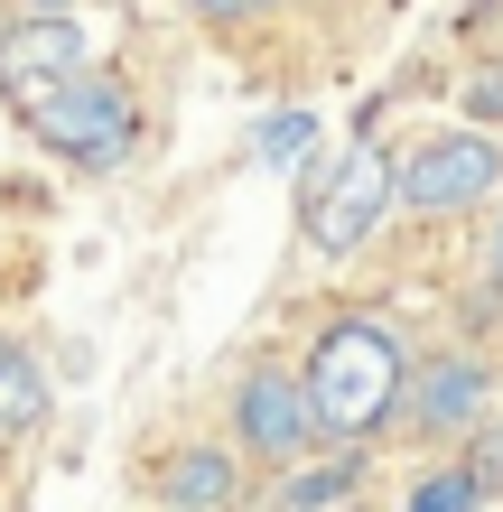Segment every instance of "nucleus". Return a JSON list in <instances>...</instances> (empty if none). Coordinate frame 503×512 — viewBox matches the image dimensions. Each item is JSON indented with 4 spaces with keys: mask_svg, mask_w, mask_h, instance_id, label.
<instances>
[{
    "mask_svg": "<svg viewBox=\"0 0 503 512\" xmlns=\"http://www.w3.org/2000/svg\"><path fill=\"white\" fill-rule=\"evenodd\" d=\"M177 10H187L196 28H261L280 0H177Z\"/></svg>",
    "mask_w": 503,
    "mask_h": 512,
    "instance_id": "13",
    "label": "nucleus"
},
{
    "mask_svg": "<svg viewBox=\"0 0 503 512\" xmlns=\"http://www.w3.org/2000/svg\"><path fill=\"white\" fill-rule=\"evenodd\" d=\"M485 215H494V224H485V280H494V289H503V196H494V205H485Z\"/></svg>",
    "mask_w": 503,
    "mask_h": 512,
    "instance_id": "14",
    "label": "nucleus"
},
{
    "mask_svg": "<svg viewBox=\"0 0 503 512\" xmlns=\"http://www.w3.org/2000/svg\"><path fill=\"white\" fill-rule=\"evenodd\" d=\"M19 122H28V140H38L47 159H66L75 177H112V168H131V159H140V131H150L122 66H84V75H66L47 103H28Z\"/></svg>",
    "mask_w": 503,
    "mask_h": 512,
    "instance_id": "3",
    "label": "nucleus"
},
{
    "mask_svg": "<svg viewBox=\"0 0 503 512\" xmlns=\"http://www.w3.org/2000/svg\"><path fill=\"white\" fill-rule=\"evenodd\" d=\"M224 438L243 447L252 475H289V466H308L317 447H327V429H317L289 354H252V364L224 382Z\"/></svg>",
    "mask_w": 503,
    "mask_h": 512,
    "instance_id": "5",
    "label": "nucleus"
},
{
    "mask_svg": "<svg viewBox=\"0 0 503 512\" xmlns=\"http://www.w3.org/2000/svg\"><path fill=\"white\" fill-rule=\"evenodd\" d=\"M364 485H373V457L336 447V457H308V466L271 475V512H336V503H364Z\"/></svg>",
    "mask_w": 503,
    "mask_h": 512,
    "instance_id": "9",
    "label": "nucleus"
},
{
    "mask_svg": "<svg viewBox=\"0 0 503 512\" xmlns=\"http://www.w3.org/2000/svg\"><path fill=\"white\" fill-rule=\"evenodd\" d=\"M0 429L28 438V429H47V373H38V354L0 336Z\"/></svg>",
    "mask_w": 503,
    "mask_h": 512,
    "instance_id": "11",
    "label": "nucleus"
},
{
    "mask_svg": "<svg viewBox=\"0 0 503 512\" xmlns=\"http://www.w3.org/2000/svg\"><path fill=\"white\" fill-rule=\"evenodd\" d=\"M392 205H401V149H382V140L317 149L308 187H299V243H308V261H354L382 224H392Z\"/></svg>",
    "mask_w": 503,
    "mask_h": 512,
    "instance_id": "2",
    "label": "nucleus"
},
{
    "mask_svg": "<svg viewBox=\"0 0 503 512\" xmlns=\"http://www.w3.org/2000/svg\"><path fill=\"white\" fill-rule=\"evenodd\" d=\"M494 401H503V364L485 345H420V354H410V391H401L392 429L410 447H429V457H457V447L494 419Z\"/></svg>",
    "mask_w": 503,
    "mask_h": 512,
    "instance_id": "4",
    "label": "nucleus"
},
{
    "mask_svg": "<svg viewBox=\"0 0 503 512\" xmlns=\"http://www.w3.org/2000/svg\"><path fill=\"white\" fill-rule=\"evenodd\" d=\"M10 475H19V438L0 429V485H10Z\"/></svg>",
    "mask_w": 503,
    "mask_h": 512,
    "instance_id": "15",
    "label": "nucleus"
},
{
    "mask_svg": "<svg viewBox=\"0 0 503 512\" xmlns=\"http://www.w3.org/2000/svg\"><path fill=\"white\" fill-rule=\"evenodd\" d=\"M94 66V47H84V19L75 10H10L0 19V103L28 112L47 103L66 75Z\"/></svg>",
    "mask_w": 503,
    "mask_h": 512,
    "instance_id": "8",
    "label": "nucleus"
},
{
    "mask_svg": "<svg viewBox=\"0 0 503 512\" xmlns=\"http://www.w3.org/2000/svg\"><path fill=\"white\" fill-rule=\"evenodd\" d=\"M140 494H150L159 512H243L252 466H243V447H233L224 429H205V438L150 447V457H140Z\"/></svg>",
    "mask_w": 503,
    "mask_h": 512,
    "instance_id": "7",
    "label": "nucleus"
},
{
    "mask_svg": "<svg viewBox=\"0 0 503 512\" xmlns=\"http://www.w3.org/2000/svg\"><path fill=\"white\" fill-rule=\"evenodd\" d=\"M336 512H382V503H336Z\"/></svg>",
    "mask_w": 503,
    "mask_h": 512,
    "instance_id": "17",
    "label": "nucleus"
},
{
    "mask_svg": "<svg viewBox=\"0 0 503 512\" xmlns=\"http://www.w3.org/2000/svg\"><path fill=\"white\" fill-rule=\"evenodd\" d=\"M410 354H420V345H410L392 317H373V308H336V317L308 326V345H299V391H308L327 447H373V438H392L401 391H410Z\"/></svg>",
    "mask_w": 503,
    "mask_h": 512,
    "instance_id": "1",
    "label": "nucleus"
},
{
    "mask_svg": "<svg viewBox=\"0 0 503 512\" xmlns=\"http://www.w3.org/2000/svg\"><path fill=\"white\" fill-rule=\"evenodd\" d=\"M10 10H84V0H10Z\"/></svg>",
    "mask_w": 503,
    "mask_h": 512,
    "instance_id": "16",
    "label": "nucleus"
},
{
    "mask_svg": "<svg viewBox=\"0 0 503 512\" xmlns=\"http://www.w3.org/2000/svg\"><path fill=\"white\" fill-rule=\"evenodd\" d=\"M252 149H261V159H280V168H289L299 149H317V122H308V112H280V122H261V131H252Z\"/></svg>",
    "mask_w": 503,
    "mask_h": 512,
    "instance_id": "12",
    "label": "nucleus"
},
{
    "mask_svg": "<svg viewBox=\"0 0 503 512\" xmlns=\"http://www.w3.org/2000/svg\"><path fill=\"white\" fill-rule=\"evenodd\" d=\"M494 503V485L476 475V457H420V475H410V494H401V512H485Z\"/></svg>",
    "mask_w": 503,
    "mask_h": 512,
    "instance_id": "10",
    "label": "nucleus"
},
{
    "mask_svg": "<svg viewBox=\"0 0 503 512\" xmlns=\"http://www.w3.org/2000/svg\"><path fill=\"white\" fill-rule=\"evenodd\" d=\"M336 10H345V0H336Z\"/></svg>",
    "mask_w": 503,
    "mask_h": 512,
    "instance_id": "18",
    "label": "nucleus"
},
{
    "mask_svg": "<svg viewBox=\"0 0 503 512\" xmlns=\"http://www.w3.org/2000/svg\"><path fill=\"white\" fill-rule=\"evenodd\" d=\"M494 196H503V131L438 122L420 140H401V215L457 224V215H485Z\"/></svg>",
    "mask_w": 503,
    "mask_h": 512,
    "instance_id": "6",
    "label": "nucleus"
}]
</instances>
